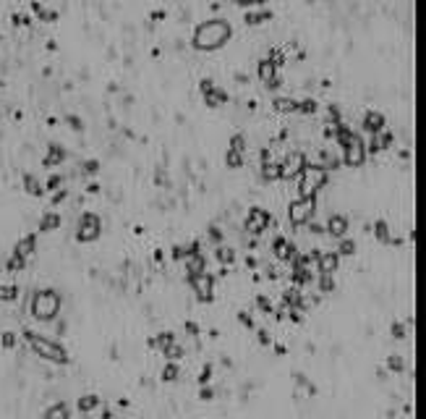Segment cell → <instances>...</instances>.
Here are the masks:
<instances>
[{"label": "cell", "instance_id": "cell-30", "mask_svg": "<svg viewBox=\"0 0 426 419\" xmlns=\"http://www.w3.org/2000/svg\"><path fill=\"white\" fill-rule=\"evenodd\" d=\"M296 110H298V113H306V116H314L319 110V102L314 100V97H303V100H298Z\"/></svg>", "mask_w": 426, "mask_h": 419}, {"label": "cell", "instance_id": "cell-59", "mask_svg": "<svg viewBox=\"0 0 426 419\" xmlns=\"http://www.w3.org/2000/svg\"><path fill=\"white\" fill-rule=\"evenodd\" d=\"M100 189H102L100 181H89V184H86V194H97Z\"/></svg>", "mask_w": 426, "mask_h": 419}, {"label": "cell", "instance_id": "cell-33", "mask_svg": "<svg viewBox=\"0 0 426 419\" xmlns=\"http://www.w3.org/2000/svg\"><path fill=\"white\" fill-rule=\"evenodd\" d=\"M243 160H246V152H238V149L228 147V152H225V165L228 168H238V165H243Z\"/></svg>", "mask_w": 426, "mask_h": 419}, {"label": "cell", "instance_id": "cell-38", "mask_svg": "<svg viewBox=\"0 0 426 419\" xmlns=\"http://www.w3.org/2000/svg\"><path fill=\"white\" fill-rule=\"evenodd\" d=\"M335 289V280L329 273H319V294H329Z\"/></svg>", "mask_w": 426, "mask_h": 419}, {"label": "cell", "instance_id": "cell-29", "mask_svg": "<svg viewBox=\"0 0 426 419\" xmlns=\"http://www.w3.org/2000/svg\"><path fill=\"white\" fill-rule=\"evenodd\" d=\"M183 354H186V348H183L181 343H178V341H175V343H170V346L162 351V357H165L168 362H178V359H183Z\"/></svg>", "mask_w": 426, "mask_h": 419}, {"label": "cell", "instance_id": "cell-54", "mask_svg": "<svg viewBox=\"0 0 426 419\" xmlns=\"http://www.w3.org/2000/svg\"><path fill=\"white\" fill-rule=\"evenodd\" d=\"M238 322L246 325V327H256V322H254V317L249 312H238Z\"/></svg>", "mask_w": 426, "mask_h": 419}, {"label": "cell", "instance_id": "cell-10", "mask_svg": "<svg viewBox=\"0 0 426 419\" xmlns=\"http://www.w3.org/2000/svg\"><path fill=\"white\" fill-rule=\"evenodd\" d=\"M256 76H259V81H262V84L270 86V90H277V86H280L277 65H275L270 58H262V60L256 63Z\"/></svg>", "mask_w": 426, "mask_h": 419}, {"label": "cell", "instance_id": "cell-3", "mask_svg": "<svg viewBox=\"0 0 426 419\" xmlns=\"http://www.w3.org/2000/svg\"><path fill=\"white\" fill-rule=\"evenodd\" d=\"M329 179V170L319 163H309L301 173H298V191L303 200H314L317 196V191L327 184Z\"/></svg>", "mask_w": 426, "mask_h": 419}, {"label": "cell", "instance_id": "cell-50", "mask_svg": "<svg viewBox=\"0 0 426 419\" xmlns=\"http://www.w3.org/2000/svg\"><path fill=\"white\" fill-rule=\"evenodd\" d=\"M230 149H238V152H246V137L243 134H235L230 139Z\"/></svg>", "mask_w": 426, "mask_h": 419}, {"label": "cell", "instance_id": "cell-47", "mask_svg": "<svg viewBox=\"0 0 426 419\" xmlns=\"http://www.w3.org/2000/svg\"><path fill=\"white\" fill-rule=\"evenodd\" d=\"M338 126H340V123L324 121V126H322V134H324V139H335V134H338Z\"/></svg>", "mask_w": 426, "mask_h": 419}, {"label": "cell", "instance_id": "cell-15", "mask_svg": "<svg viewBox=\"0 0 426 419\" xmlns=\"http://www.w3.org/2000/svg\"><path fill=\"white\" fill-rule=\"evenodd\" d=\"M183 264H186L188 278H191V275L204 273V268H207V259H204V254H191V252H186V257H183Z\"/></svg>", "mask_w": 426, "mask_h": 419}, {"label": "cell", "instance_id": "cell-28", "mask_svg": "<svg viewBox=\"0 0 426 419\" xmlns=\"http://www.w3.org/2000/svg\"><path fill=\"white\" fill-rule=\"evenodd\" d=\"M160 378H162L165 383H175L178 378H181V367H178L175 362H168V364L162 367V372H160Z\"/></svg>", "mask_w": 426, "mask_h": 419}, {"label": "cell", "instance_id": "cell-36", "mask_svg": "<svg viewBox=\"0 0 426 419\" xmlns=\"http://www.w3.org/2000/svg\"><path fill=\"white\" fill-rule=\"evenodd\" d=\"M24 264H27V259L24 257H18L16 252L8 257V262H6V270L8 273H18V270H24Z\"/></svg>", "mask_w": 426, "mask_h": 419}, {"label": "cell", "instance_id": "cell-4", "mask_svg": "<svg viewBox=\"0 0 426 419\" xmlns=\"http://www.w3.org/2000/svg\"><path fill=\"white\" fill-rule=\"evenodd\" d=\"M29 310L37 320L42 322H48V320H55L58 312H60V294L55 289H42L32 296V304H29Z\"/></svg>", "mask_w": 426, "mask_h": 419}, {"label": "cell", "instance_id": "cell-60", "mask_svg": "<svg viewBox=\"0 0 426 419\" xmlns=\"http://www.w3.org/2000/svg\"><path fill=\"white\" fill-rule=\"evenodd\" d=\"M246 264H249V268H256V257L249 254V257H246Z\"/></svg>", "mask_w": 426, "mask_h": 419}, {"label": "cell", "instance_id": "cell-46", "mask_svg": "<svg viewBox=\"0 0 426 419\" xmlns=\"http://www.w3.org/2000/svg\"><path fill=\"white\" fill-rule=\"evenodd\" d=\"M16 341H18V336L13 333V330H6V333L0 336V343H3L6 348H13V346H16Z\"/></svg>", "mask_w": 426, "mask_h": 419}, {"label": "cell", "instance_id": "cell-37", "mask_svg": "<svg viewBox=\"0 0 426 419\" xmlns=\"http://www.w3.org/2000/svg\"><path fill=\"white\" fill-rule=\"evenodd\" d=\"M387 369L390 372H403L406 369V359H403L400 354H390L387 357Z\"/></svg>", "mask_w": 426, "mask_h": 419}, {"label": "cell", "instance_id": "cell-44", "mask_svg": "<svg viewBox=\"0 0 426 419\" xmlns=\"http://www.w3.org/2000/svg\"><path fill=\"white\" fill-rule=\"evenodd\" d=\"M60 186H63V175H60V173H53V175H50V179H48V184H44L42 189H50V191H58Z\"/></svg>", "mask_w": 426, "mask_h": 419}, {"label": "cell", "instance_id": "cell-43", "mask_svg": "<svg viewBox=\"0 0 426 419\" xmlns=\"http://www.w3.org/2000/svg\"><path fill=\"white\" fill-rule=\"evenodd\" d=\"M209 380H212V364H204V367H201V372H199V378H196V383L201 388V385H207Z\"/></svg>", "mask_w": 426, "mask_h": 419}, {"label": "cell", "instance_id": "cell-18", "mask_svg": "<svg viewBox=\"0 0 426 419\" xmlns=\"http://www.w3.org/2000/svg\"><path fill=\"white\" fill-rule=\"evenodd\" d=\"M44 419H71V409L65 401H58V404H50L44 409Z\"/></svg>", "mask_w": 426, "mask_h": 419}, {"label": "cell", "instance_id": "cell-63", "mask_svg": "<svg viewBox=\"0 0 426 419\" xmlns=\"http://www.w3.org/2000/svg\"><path fill=\"white\" fill-rule=\"evenodd\" d=\"M275 351H277V354H285L288 348H285V343H275Z\"/></svg>", "mask_w": 426, "mask_h": 419}, {"label": "cell", "instance_id": "cell-56", "mask_svg": "<svg viewBox=\"0 0 426 419\" xmlns=\"http://www.w3.org/2000/svg\"><path fill=\"white\" fill-rule=\"evenodd\" d=\"M199 399H201V401H212V399H215V390H212L209 385H201V390H199Z\"/></svg>", "mask_w": 426, "mask_h": 419}, {"label": "cell", "instance_id": "cell-6", "mask_svg": "<svg viewBox=\"0 0 426 419\" xmlns=\"http://www.w3.org/2000/svg\"><path fill=\"white\" fill-rule=\"evenodd\" d=\"M270 223H272L270 212H267L264 207H259V205H254V207H249V212H246V217H243V231H249L251 236H259V233L267 231Z\"/></svg>", "mask_w": 426, "mask_h": 419}, {"label": "cell", "instance_id": "cell-51", "mask_svg": "<svg viewBox=\"0 0 426 419\" xmlns=\"http://www.w3.org/2000/svg\"><path fill=\"white\" fill-rule=\"evenodd\" d=\"M65 123H68L71 128H84V121H81V116H76V113H68V116H65Z\"/></svg>", "mask_w": 426, "mask_h": 419}, {"label": "cell", "instance_id": "cell-58", "mask_svg": "<svg viewBox=\"0 0 426 419\" xmlns=\"http://www.w3.org/2000/svg\"><path fill=\"white\" fill-rule=\"evenodd\" d=\"M65 196H68V189H58V191H53V205H60Z\"/></svg>", "mask_w": 426, "mask_h": 419}, {"label": "cell", "instance_id": "cell-64", "mask_svg": "<svg viewBox=\"0 0 426 419\" xmlns=\"http://www.w3.org/2000/svg\"><path fill=\"white\" fill-rule=\"evenodd\" d=\"M100 419H113V411H107V409H105V411H102V416H100Z\"/></svg>", "mask_w": 426, "mask_h": 419}, {"label": "cell", "instance_id": "cell-23", "mask_svg": "<svg viewBox=\"0 0 426 419\" xmlns=\"http://www.w3.org/2000/svg\"><path fill=\"white\" fill-rule=\"evenodd\" d=\"M55 228H60V215L55 210H48L39 220V231H55Z\"/></svg>", "mask_w": 426, "mask_h": 419}, {"label": "cell", "instance_id": "cell-52", "mask_svg": "<svg viewBox=\"0 0 426 419\" xmlns=\"http://www.w3.org/2000/svg\"><path fill=\"white\" fill-rule=\"evenodd\" d=\"M199 90H201V95H204V97H207V95H209V92L215 90V81H212L209 76H204V79H201V81H199Z\"/></svg>", "mask_w": 426, "mask_h": 419}, {"label": "cell", "instance_id": "cell-34", "mask_svg": "<svg viewBox=\"0 0 426 419\" xmlns=\"http://www.w3.org/2000/svg\"><path fill=\"white\" fill-rule=\"evenodd\" d=\"M371 231L379 241H390V226H387V220H376V223H371Z\"/></svg>", "mask_w": 426, "mask_h": 419}, {"label": "cell", "instance_id": "cell-25", "mask_svg": "<svg viewBox=\"0 0 426 419\" xmlns=\"http://www.w3.org/2000/svg\"><path fill=\"white\" fill-rule=\"evenodd\" d=\"M204 102H207L209 107H220V105H225V102H228V92H225V90H220V86H215V90L204 97Z\"/></svg>", "mask_w": 426, "mask_h": 419}, {"label": "cell", "instance_id": "cell-48", "mask_svg": "<svg viewBox=\"0 0 426 419\" xmlns=\"http://www.w3.org/2000/svg\"><path fill=\"white\" fill-rule=\"evenodd\" d=\"M170 257H173L175 262H183V257H186V247H183V244H173Z\"/></svg>", "mask_w": 426, "mask_h": 419}, {"label": "cell", "instance_id": "cell-12", "mask_svg": "<svg viewBox=\"0 0 426 419\" xmlns=\"http://www.w3.org/2000/svg\"><path fill=\"white\" fill-rule=\"evenodd\" d=\"M272 254H275V259L277 262H293L296 259V254H298V249H296V244L290 238H285L282 233L272 241Z\"/></svg>", "mask_w": 426, "mask_h": 419}, {"label": "cell", "instance_id": "cell-35", "mask_svg": "<svg viewBox=\"0 0 426 419\" xmlns=\"http://www.w3.org/2000/svg\"><path fill=\"white\" fill-rule=\"evenodd\" d=\"M207 238L212 241V244H222V241H225V231H222L217 223H209V228H207Z\"/></svg>", "mask_w": 426, "mask_h": 419}, {"label": "cell", "instance_id": "cell-7", "mask_svg": "<svg viewBox=\"0 0 426 419\" xmlns=\"http://www.w3.org/2000/svg\"><path fill=\"white\" fill-rule=\"evenodd\" d=\"M100 231H102V220H100V215L92 212V210L81 212V217H79V228H76V238H79V241H94V238L100 236Z\"/></svg>", "mask_w": 426, "mask_h": 419}, {"label": "cell", "instance_id": "cell-41", "mask_svg": "<svg viewBox=\"0 0 426 419\" xmlns=\"http://www.w3.org/2000/svg\"><path fill=\"white\" fill-rule=\"evenodd\" d=\"M16 296H18V289H16L13 283H8V285H0V299H3V301H13Z\"/></svg>", "mask_w": 426, "mask_h": 419}, {"label": "cell", "instance_id": "cell-55", "mask_svg": "<svg viewBox=\"0 0 426 419\" xmlns=\"http://www.w3.org/2000/svg\"><path fill=\"white\" fill-rule=\"evenodd\" d=\"M256 338H259V343H262V346H270V343H272V333H270V330H264V327L256 333Z\"/></svg>", "mask_w": 426, "mask_h": 419}, {"label": "cell", "instance_id": "cell-49", "mask_svg": "<svg viewBox=\"0 0 426 419\" xmlns=\"http://www.w3.org/2000/svg\"><path fill=\"white\" fill-rule=\"evenodd\" d=\"M81 170H84L86 175H94V173L100 170V160H94V158H92V160H86V163L81 165Z\"/></svg>", "mask_w": 426, "mask_h": 419}, {"label": "cell", "instance_id": "cell-24", "mask_svg": "<svg viewBox=\"0 0 426 419\" xmlns=\"http://www.w3.org/2000/svg\"><path fill=\"white\" fill-rule=\"evenodd\" d=\"M262 179H264V181H277V179H280V163H277V160L262 163Z\"/></svg>", "mask_w": 426, "mask_h": 419}, {"label": "cell", "instance_id": "cell-61", "mask_svg": "<svg viewBox=\"0 0 426 419\" xmlns=\"http://www.w3.org/2000/svg\"><path fill=\"white\" fill-rule=\"evenodd\" d=\"M162 257H165L162 249H154V259H157V262H162Z\"/></svg>", "mask_w": 426, "mask_h": 419}, {"label": "cell", "instance_id": "cell-13", "mask_svg": "<svg viewBox=\"0 0 426 419\" xmlns=\"http://www.w3.org/2000/svg\"><path fill=\"white\" fill-rule=\"evenodd\" d=\"M348 228H350V217L343 215V212H332V215L327 217V223H324V231H327L329 236H335V238H345Z\"/></svg>", "mask_w": 426, "mask_h": 419}, {"label": "cell", "instance_id": "cell-53", "mask_svg": "<svg viewBox=\"0 0 426 419\" xmlns=\"http://www.w3.org/2000/svg\"><path fill=\"white\" fill-rule=\"evenodd\" d=\"M406 333H408V330H406V322H392V336H395V338H406Z\"/></svg>", "mask_w": 426, "mask_h": 419}, {"label": "cell", "instance_id": "cell-21", "mask_svg": "<svg viewBox=\"0 0 426 419\" xmlns=\"http://www.w3.org/2000/svg\"><path fill=\"white\" fill-rule=\"evenodd\" d=\"M34 249H37V236H34V233H27V236L16 244V249H13V252H16L18 257H24V259H27Z\"/></svg>", "mask_w": 426, "mask_h": 419}, {"label": "cell", "instance_id": "cell-26", "mask_svg": "<svg viewBox=\"0 0 426 419\" xmlns=\"http://www.w3.org/2000/svg\"><path fill=\"white\" fill-rule=\"evenodd\" d=\"M215 257H217V262H220V264H225V268H228L230 262H235V249H233V247H222V244H220V247L215 249Z\"/></svg>", "mask_w": 426, "mask_h": 419}, {"label": "cell", "instance_id": "cell-22", "mask_svg": "<svg viewBox=\"0 0 426 419\" xmlns=\"http://www.w3.org/2000/svg\"><path fill=\"white\" fill-rule=\"evenodd\" d=\"M267 18H272V11L264 8V6L246 11V24H262V21H267Z\"/></svg>", "mask_w": 426, "mask_h": 419}, {"label": "cell", "instance_id": "cell-31", "mask_svg": "<svg viewBox=\"0 0 426 419\" xmlns=\"http://www.w3.org/2000/svg\"><path fill=\"white\" fill-rule=\"evenodd\" d=\"M32 11H34V13H39V18H42V21H55V18H58V11H55V8H48V6L37 3V0L32 3Z\"/></svg>", "mask_w": 426, "mask_h": 419}, {"label": "cell", "instance_id": "cell-45", "mask_svg": "<svg viewBox=\"0 0 426 419\" xmlns=\"http://www.w3.org/2000/svg\"><path fill=\"white\" fill-rule=\"evenodd\" d=\"M338 252H340V254H353V252H356V241H353V238H340Z\"/></svg>", "mask_w": 426, "mask_h": 419}, {"label": "cell", "instance_id": "cell-11", "mask_svg": "<svg viewBox=\"0 0 426 419\" xmlns=\"http://www.w3.org/2000/svg\"><path fill=\"white\" fill-rule=\"evenodd\" d=\"M191 285H194V291L199 296V301H212L215 294H212V285H215V278L209 273H199V275H191L188 278Z\"/></svg>", "mask_w": 426, "mask_h": 419}, {"label": "cell", "instance_id": "cell-19", "mask_svg": "<svg viewBox=\"0 0 426 419\" xmlns=\"http://www.w3.org/2000/svg\"><path fill=\"white\" fill-rule=\"evenodd\" d=\"M97 406H100V395L97 393H86V395H81V399L76 401V409L81 414H92V411H97Z\"/></svg>", "mask_w": 426, "mask_h": 419}, {"label": "cell", "instance_id": "cell-40", "mask_svg": "<svg viewBox=\"0 0 426 419\" xmlns=\"http://www.w3.org/2000/svg\"><path fill=\"white\" fill-rule=\"evenodd\" d=\"M154 181L160 186H170V175H168V168L165 165H157L154 168Z\"/></svg>", "mask_w": 426, "mask_h": 419}, {"label": "cell", "instance_id": "cell-8", "mask_svg": "<svg viewBox=\"0 0 426 419\" xmlns=\"http://www.w3.org/2000/svg\"><path fill=\"white\" fill-rule=\"evenodd\" d=\"M306 165H309V158L301 149H288V155L280 160V179H296Z\"/></svg>", "mask_w": 426, "mask_h": 419}, {"label": "cell", "instance_id": "cell-39", "mask_svg": "<svg viewBox=\"0 0 426 419\" xmlns=\"http://www.w3.org/2000/svg\"><path fill=\"white\" fill-rule=\"evenodd\" d=\"M293 378H296V383H298L301 388H306L311 395H317V385H314V383L306 378V374H301V372H293Z\"/></svg>", "mask_w": 426, "mask_h": 419}, {"label": "cell", "instance_id": "cell-17", "mask_svg": "<svg viewBox=\"0 0 426 419\" xmlns=\"http://www.w3.org/2000/svg\"><path fill=\"white\" fill-rule=\"evenodd\" d=\"M65 160V147L63 144H50L48 147V155H44V165L48 168H55Z\"/></svg>", "mask_w": 426, "mask_h": 419}, {"label": "cell", "instance_id": "cell-32", "mask_svg": "<svg viewBox=\"0 0 426 419\" xmlns=\"http://www.w3.org/2000/svg\"><path fill=\"white\" fill-rule=\"evenodd\" d=\"M24 186H27V191L29 194H34V196H39L44 189H42V184H39V179L34 173H24Z\"/></svg>", "mask_w": 426, "mask_h": 419}, {"label": "cell", "instance_id": "cell-42", "mask_svg": "<svg viewBox=\"0 0 426 419\" xmlns=\"http://www.w3.org/2000/svg\"><path fill=\"white\" fill-rule=\"evenodd\" d=\"M256 306H259V310H262L264 315H272V310H275L272 301H270V296H264V294H259V296H256Z\"/></svg>", "mask_w": 426, "mask_h": 419}, {"label": "cell", "instance_id": "cell-9", "mask_svg": "<svg viewBox=\"0 0 426 419\" xmlns=\"http://www.w3.org/2000/svg\"><path fill=\"white\" fill-rule=\"evenodd\" d=\"M343 163L350 168H358L366 163V147H364V137H358L353 131V137L348 139V144L343 147Z\"/></svg>", "mask_w": 426, "mask_h": 419}, {"label": "cell", "instance_id": "cell-2", "mask_svg": "<svg viewBox=\"0 0 426 419\" xmlns=\"http://www.w3.org/2000/svg\"><path fill=\"white\" fill-rule=\"evenodd\" d=\"M24 338H27V343L32 346V351L37 357L48 359V362H55V364H68V351H65L58 341L42 336V333H34V330H29V327L24 330Z\"/></svg>", "mask_w": 426, "mask_h": 419}, {"label": "cell", "instance_id": "cell-57", "mask_svg": "<svg viewBox=\"0 0 426 419\" xmlns=\"http://www.w3.org/2000/svg\"><path fill=\"white\" fill-rule=\"evenodd\" d=\"M183 327H186V333H188V336H194V338H196V336H201V327H199L194 320H188Z\"/></svg>", "mask_w": 426, "mask_h": 419}, {"label": "cell", "instance_id": "cell-62", "mask_svg": "<svg viewBox=\"0 0 426 419\" xmlns=\"http://www.w3.org/2000/svg\"><path fill=\"white\" fill-rule=\"evenodd\" d=\"M152 18H165V11L160 8V11H152Z\"/></svg>", "mask_w": 426, "mask_h": 419}, {"label": "cell", "instance_id": "cell-27", "mask_svg": "<svg viewBox=\"0 0 426 419\" xmlns=\"http://www.w3.org/2000/svg\"><path fill=\"white\" fill-rule=\"evenodd\" d=\"M296 105H298V100L288 97V95L275 100V110H277V113H296Z\"/></svg>", "mask_w": 426, "mask_h": 419}, {"label": "cell", "instance_id": "cell-16", "mask_svg": "<svg viewBox=\"0 0 426 419\" xmlns=\"http://www.w3.org/2000/svg\"><path fill=\"white\" fill-rule=\"evenodd\" d=\"M338 262H340V257H338V252H327V249H322L319 252V273H335L338 270Z\"/></svg>", "mask_w": 426, "mask_h": 419}, {"label": "cell", "instance_id": "cell-20", "mask_svg": "<svg viewBox=\"0 0 426 419\" xmlns=\"http://www.w3.org/2000/svg\"><path fill=\"white\" fill-rule=\"evenodd\" d=\"M178 338H175V333H173V330H162V333H157V336H152L149 338V346L152 348H160V351H165L170 343H175Z\"/></svg>", "mask_w": 426, "mask_h": 419}, {"label": "cell", "instance_id": "cell-5", "mask_svg": "<svg viewBox=\"0 0 426 419\" xmlns=\"http://www.w3.org/2000/svg\"><path fill=\"white\" fill-rule=\"evenodd\" d=\"M314 212H317V200H303V196L293 200L290 207H288V217H290L293 226H306L309 220L314 217Z\"/></svg>", "mask_w": 426, "mask_h": 419}, {"label": "cell", "instance_id": "cell-1", "mask_svg": "<svg viewBox=\"0 0 426 419\" xmlns=\"http://www.w3.org/2000/svg\"><path fill=\"white\" fill-rule=\"evenodd\" d=\"M230 34H233L230 21L222 18V16H215V18H207V21H201V24H196L194 45L199 50H215L220 45H225V42L230 39Z\"/></svg>", "mask_w": 426, "mask_h": 419}, {"label": "cell", "instance_id": "cell-14", "mask_svg": "<svg viewBox=\"0 0 426 419\" xmlns=\"http://www.w3.org/2000/svg\"><path fill=\"white\" fill-rule=\"evenodd\" d=\"M385 128V116L379 110H366L364 113V131L366 134H376V131Z\"/></svg>", "mask_w": 426, "mask_h": 419}]
</instances>
